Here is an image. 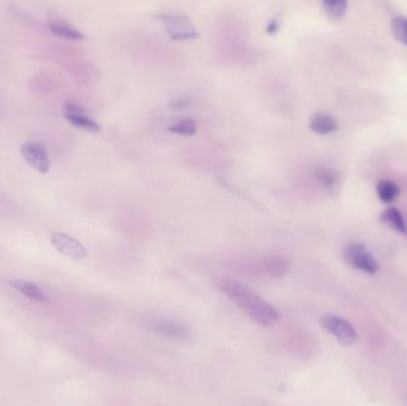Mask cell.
<instances>
[{"label":"cell","mask_w":407,"mask_h":406,"mask_svg":"<svg viewBox=\"0 0 407 406\" xmlns=\"http://www.w3.org/2000/svg\"><path fill=\"white\" fill-rule=\"evenodd\" d=\"M221 289L242 311H245L258 324L268 328L280 321V313L275 307L258 294H254L245 285L235 280H223Z\"/></svg>","instance_id":"1"},{"label":"cell","mask_w":407,"mask_h":406,"mask_svg":"<svg viewBox=\"0 0 407 406\" xmlns=\"http://www.w3.org/2000/svg\"><path fill=\"white\" fill-rule=\"evenodd\" d=\"M156 17L166 27L168 36L174 41H188L199 36L195 24L186 14H162Z\"/></svg>","instance_id":"2"},{"label":"cell","mask_w":407,"mask_h":406,"mask_svg":"<svg viewBox=\"0 0 407 406\" xmlns=\"http://www.w3.org/2000/svg\"><path fill=\"white\" fill-rule=\"evenodd\" d=\"M343 256L350 266L367 274H376L379 271V263L375 257L361 242H350L345 244Z\"/></svg>","instance_id":"3"},{"label":"cell","mask_w":407,"mask_h":406,"mask_svg":"<svg viewBox=\"0 0 407 406\" xmlns=\"http://www.w3.org/2000/svg\"><path fill=\"white\" fill-rule=\"evenodd\" d=\"M323 328L334 335L343 346H352L358 339V331L348 321L335 315H325L321 320Z\"/></svg>","instance_id":"4"},{"label":"cell","mask_w":407,"mask_h":406,"mask_svg":"<svg viewBox=\"0 0 407 406\" xmlns=\"http://www.w3.org/2000/svg\"><path fill=\"white\" fill-rule=\"evenodd\" d=\"M50 242L58 252L72 260L82 261L84 259H86L87 250L84 247V244L69 235L62 232H53L50 236Z\"/></svg>","instance_id":"5"},{"label":"cell","mask_w":407,"mask_h":406,"mask_svg":"<svg viewBox=\"0 0 407 406\" xmlns=\"http://www.w3.org/2000/svg\"><path fill=\"white\" fill-rule=\"evenodd\" d=\"M21 153L24 160L27 161L34 169L45 174L49 171L50 158L48 152L45 147L38 142H27L22 145Z\"/></svg>","instance_id":"6"},{"label":"cell","mask_w":407,"mask_h":406,"mask_svg":"<svg viewBox=\"0 0 407 406\" xmlns=\"http://www.w3.org/2000/svg\"><path fill=\"white\" fill-rule=\"evenodd\" d=\"M64 117L75 128L88 132H99L98 123L86 115V110L77 104H66L64 106Z\"/></svg>","instance_id":"7"},{"label":"cell","mask_w":407,"mask_h":406,"mask_svg":"<svg viewBox=\"0 0 407 406\" xmlns=\"http://www.w3.org/2000/svg\"><path fill=\"white\" fill-rule=\"evenodd\" d=\"M48 27L51 34L55 36L68 40V41H82L85 40V35L72 24L61 21V19H51L48 23Z\"/></svg>","instance_id":"8"},{"label":"cell","mask_w":407,"mask_h":406,"mask_svg":"<svg viewBox=\"0 0 407 406\" xmlns=\"http://www.w3.org/2000/svg\"><path fill=\"white\" fill-rule=\"evenodd\" d=\"M155 331L163 337L172 339H186L190 337V330L185 325L174 321H163L155 326Z\"/></svg>","instance_id":"9"},{"label":"cell","mask_w":407,"mask_h":406,"mask_svg":"<svg viewBox=\"0 0 407 406\" xmlns=\"http://www.w3.org/2000/svg\"><path fill=\"white\" fill-rule=\"evenodd\" d=\"M310 129L318 135H329L338 130V123L328 113H316L310 121Z\"/></svg>","instance_id":"10"},{"label":"cell","mask_w":407,"mask_h":406,"mask_svg":"<svg viewBox=\"0 0 407 406\" xmlns=\"http://www.w3.org/2000/svg\"><path fill=\"white\" fill-rule=\"evenodd\" d=\"M8 284L11 287H14V289H17L27 298L32 299V300L38 302H49V298L47 297V294L37 285L32 284V283L24 281V280H10V281H8Z\"/></svg>","instance_id":"11"},{"label":"cell","mask_w":407,"mask_h":406,"mask_svg":"<svg viewBox=\"0 0 407 406\" xmlns=\"http://www.w3.org/2000/svg\"><path fill=\"white\" fill-rule=\"evenodd\" d=\"M380 219L386 226H391L394 230L407 236L406 222L397 208H389L384 210V213H381Z\"/></svg>","instance_id":"12"},{"label":"cell","mask_w":407,"mask_h":406,"mask_svg":"<svg viewBox=\"0 0 407 406\" xmlns=\"http://www.w3.org/2000/svg\"><path fill=\"white\" fill-rule=\"evenodd\" d=\"M291 262L285 256H269L264 260V268L271 276L281 278L290 270Z\"/></svg>","instance_id":"13"},{"label":"cell","mask_w":407,"mask_h":406,"mask_svg":"<svg viewBox=\"0 0 407 406\" xmlns=\"http://www.w3.org/2000/svg\"><path fill=\"white\" fill-rule=\"evenodd\" d=\"M378 191V195L379 198L384 202V203H392L393 200L397 199L400 190H399L398 185L391 180H382L379 182V185L376 187Z\"/></svg>","instance_id":"14"},{"label":"cell","mask_w":407,"mask_h":406,"mask_svg":"<svg viewBox=\"0 0 407 406\" xmlns=\"http://www.w3.org/2000/svg\"><path fill=\"white\" fill-rule=\"evenodd\" d=\"M347 0H323L324 11L331 19H342L347 11Z\"/></svg>","instance_id":"15"},{"label":"cell","mask_w":407,"mask_h":406,"mask_svg":"<svg viewBox=\"0 0 407 406\" xmlns=\"http://www.w3.org/2000/svg\"><path fill=\"white\" fill-rule=\"evenodd\" d=\"M168 131L181 136H192L197 132V123L192 119H182L168 128Z\"/></svg>","instance_id":"16"},{"label":"cell","mask_w":407,"mask_h":406,"mask_svg":"<svg viewBox=\"0 0 407 406\" xmlns=\"http://www.w3.org/2000/svg\"><path fill=\"white\" fill-rule=\"evenodd\" d=\"M391 30L394 37L407 45V19L405 17H397L391 23Z\"/></svg>","instance_id":"17"},{"label":"cell","mask_w":407,"mask_h":406,"mask_svg":"<svg viewBox=\"0 0 407 406\" xmlns=\"http://www.w3.org/2000/svg\"><path fill=\"white\" fill-rule=\"evenodd\" d=\"M317 179L321 181V185L324 186L325 189H331L332 186H335L336 181H337V174L335 171H332L330 168H319L317 171Z\"/></svg>","instance_id":"18"},{"label":"cell","mask_w":407,"mask_h":406,"mask_svg":"<svg viewBox=\"0 0 407 406\" xmlns=\"http://www.w3.org/2000/svg\"><path fill=\"white\" fill-rule=\"evenodd\" d=\"M266 30H267L268 35H274L280 30V21L278 19H271V22L268 23Z\"/></svg>","instance_id":"19"},{"label":"cell","mask_w":407,"mask_h":406,"mask_svg":"<svg viewBox=\"0 0 407 406\" xmlns=\"http://www.w3.org/2000/svg\"><path fill=\"white\" fill-rule=\"evenodd\" d=\"M188 104V100L177 99L172 104L173 108H186V105Z\"/></svg>","instance_id":"20"}]
</instances>
